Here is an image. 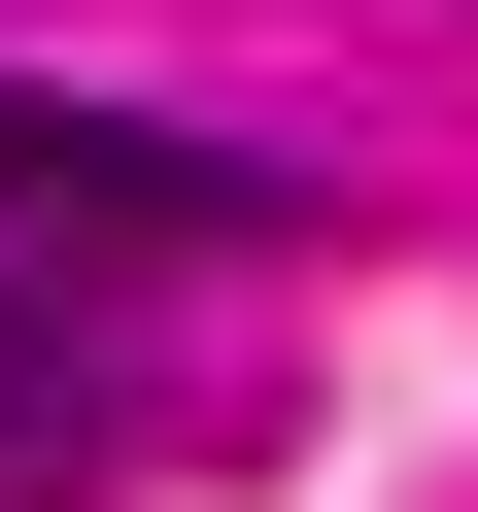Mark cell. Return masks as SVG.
<instances>
[{"label": "cell", "instance_id": "obj_1", "mask_svg": "<svg viewBox=\"0 0 478 512\" xmlns=\"http://www.w3.org/2000/svg\"><path fill=\"white\" fill-rule=\"evenodd\" d=\"M0 239H35V274H205V239H308V205L239 137H137V103H35L0 69Z\"/></svg>", "mask_w": 478, "mask_h": 512}, {"label": "cell", "instance_id": "obj_2", "mask_svg": "<svg viewBox=\"0 0 478 512\" xmlns=\"http://www.w3.org/2000/svg\"><path fill=\"white\" fill-rule=\"evenodd\" d=\"M69 478H103V342H69L35 239H0V512H69Z\"/></svg>", "mask_w": 478, "mask_h": 512}]
</instances>
